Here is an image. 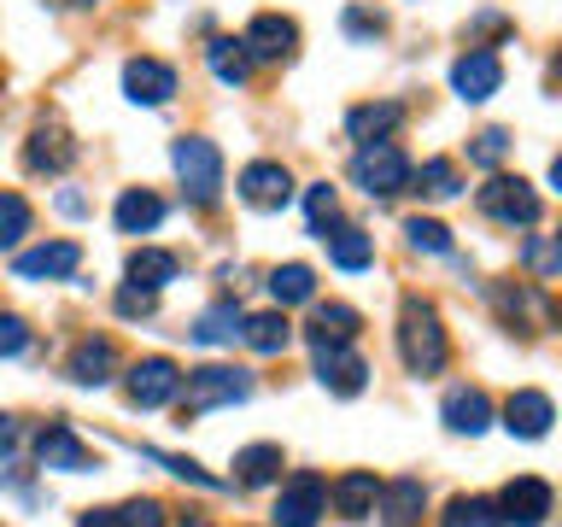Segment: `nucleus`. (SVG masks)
<instances>
[{
  "label": "nucleus",
  "instance_id": "1",
  "mask_svg": "<svg viewBox=\"0 0 562 527\" xmlns=\"http://www.w3.org/2000/svg\"><path fill=\"white\" fill-rule=\"evenodd\" d=\"M398 351H404V369L411 375H439L451 358V340L439 328V311L428 299H404V316H398Z\"/></svg>",
  "mask_w": 562,
  "mask_h": 527
},
{
  "label": "nucleus",
  "instance_id": "2",
  "mask_svg": "<svg viewBox=\"0 0 562 527\" xmlns=\"http://www.w3.org/2000/svg\"><path fill=\"white\" fill-rule=\"evenodd\" d=\"M170 165H176V176H182V193L193 205H217V193H223V153H217V141L182 135L170 147Z\"/></svg>",
  "mask_w": 562,
  "mask_h": 527
},
{
  "label": "nucleus",
  "instance_id": "3",
  "mask_svg": "<svg viewBox=\"0 0 562 527\" xmlns=\"http://www.w3.org/2000/svg\"><path fill=\"white\" fill-rule=\"evenodd\" d=\"M351 182L369 200H393V193L411 188V158H404L398 141H363L358 158H351Z\"/></svg>",
  "mask_w": 562,
  "mask_h": 527
},
{
  "label": "nucleus",
  "instance_id": "4",
  "mask_svg": "<svg viewBox=\"0 0 562 527\" xmlns=\"http://www.w3.org/2000/svg\"><path fill=\"white\" fill-rule=\"evenodd\" d=\"M246 393H252V375H246V369L205 363V369H188V399H182V411L200 416V411H217V404H240Z\"/></svg>",
  "mask_w": 562,
  "mask_h": 527
},
{
  "label": "nucleus",
  "instance_id": "5",
  "mask_svg": "<svg viewBox=\"0 0 562 527\" xmlns=\"http://www.w3.org/2000/svg\"><path fill=\"white\" fill-rule=\"evenodd\" d=\"M474 200H481V211L492 223H504V228H533L539 223V193L527 188L521 176H492Z\"/></svg>",
  "mask_w": 562,
  "mask_h": 527
},
{
  "label": "nucleus",
  "instance_id": "6",
  "mask_svg": "<svg viewBox=\"0 0 562 527\" xmlns=\"http://www.w3.org/2000/svg\"><path fill=\"white\" fill-rule=\"evenodd\" d=\"M328 516V481L311 469H299L276 498V527H316Z\"/></svg>",
  "mask_w": 562,
  "mask_h": 527
},
{
  "label": "nucleus",
  "instance_id": "7",
  "mask_svg": "<svg viewBox=\"0 0 562 527\" xmlns=\"http://www.w3.org/2000/svg\"><path fill=\"white\" fill-rule=\"evenodd\" d=\"M35 463L53 469V474H82V469H100V457L70 434V422H47V428L35 434Z\"/></svg>",
  "mask_w": 562,
  "mask_h": 527
},
{
  "label": "nucleus",
  "instance_id": "8",
  "mask_svg": "<svg viewBox=\"0 0 562 527\" xmlns=\"http://www.w3.org/2000/svg\"><path fill=\"white\" fill-rule=\"evenodd\" d=\"M498 82H504V65H498V53L492 47H469L463 59L451 65V88H457V100H469V105H481L498 94Z\"/></svg>",
  "mask_w": 562,
  "mask_h": 527
},
{
  "label": "nucleus",
  "instance_id": "9",
  "mask_svg": "<svg viewBox=\"0 0 562 527\" xmlns=\"http://www.w3.org/2000/svg\"><path fill=\"white\" fill-rule=\"evenodd\" d=\"M176 393H182V369L170 358H140L130 369V404L135 411H158V404H170Z\"/></svg>",
  "mask_w": 562,
  "mask_h": 527
},
{
  "label": "nucleus",
  "instance_id": "10",
  "mask_svg": "<svg viewBox=\"0 0 562 527\" xmlns=\"http://www.w3.org/2000/svg\"><path fill=\"white\" fill-rule=\"evenodd\" d=\"M311 351H316V381H323L328 393L358 399L363 386H369V363L351 346H311Z\"/></svg>",
  "mask_w": 562,
  "mask_h": 527
},
{
  "label": "nucleus",
  "instance_id": "11",
  "mask_svg": "<svg viewBox=\"0 0 562 527\" xmlns=\"http://www.w3.org/2000/svg\"><path fill=\"white\" fill-rule=\"evenodd\" d=\"M240 47H246V59L276 65V59H288V53L299 47V30H293V18H281V12H258L252 24H246V35H240Z\"/></svg>",
  "mask_w": 562,
  "mask_h": 527
},
{
  "label": "nucleus",
  "instance_id": "12",
  "mask_svg": "<svg viewBox=\"0 0 562 527\" xmlns=\"http://www.w3.org/2000/svg\"><path fill=\"white\" fill-rule=\"evenodd\" d=\"M240 200L252 211H281L293 200V176L288 165H270V158H258V165L240 170Z\"/></svg>",
  "mask_w": 562,
  "mask_h": 527
},
{
  "label": "nucleus",
  "instance_id": "13",
  "mask_svg": "<svg viewBox=\"0 0 562 527\" xmlns=\"http://www.w3.org/2000/svg\"><path fill=\"white\" fill-rule=\"evenodd\" d=\"M123 94L135 105H165L176 94V70L165 59H147V53H140V59L123 65Z\"/></svg>",
  "mask_w": 562,
  "mask_h": 527
},
{
  "label": "nucleus",
  "instance_id": "14",
  "mask_svg": "<svg viewBox=\"0 0 562 527\" xmlns=\"http://www.w3.org/2000/svg\"><path fill=\"white\" fill-rule=\"evenodd\" d=\"M498 516H504L509 527H539L544 516H551V486L533 481V474L509 481V486H504V498H498Z\"/></svg>",
  "mask_w": 562,
  "mask_h": 527
},
{
  "label": "nucleus",
  "instance_id": "15",
  "mask_svg": "<svg viewBox=\"0 0 562 527\" xmlns=\"http://www.w3.org/2000/svg\"><path fill=\"white\" fill-rule=\"evenodd\" d=\"M77 264H82L77 240H47V246H35V253L18 258V276L24 281H65V276H77Z\"/></svg>",
  "mask_w": 562,
  "mask_h": 527
},
{
  "label": "nucleus",
  "instance_id": "16",
  "mask_svg": "<svg viewBox=\"0 0 562 527\" xmlns=\"http://www.w3.org/2000/svg\"><path fill=\"white\" fill-rule=\"evenodd\" d=\"M65 375L77 381V386H105V381L117 375V346H112V340H94V334H88V340L70 346Z\"/></svg>",
  "mask_w": 562,
  "mask_h": 527
},
{
  "label": "nucleus",
  "instance_id": "17",
  "mask_svg": "<svg viewBox=\"0 0 562 527\" xmlns=\"http://www.w3.org/2000/svg\"><path fill=\"white\" fill-rule=\"evenodd\" d=\"M551 399L544 393H533V386H521V393H509V404H504V428L516 434V439H544L551 434Z\"/></svg>",
  "mask_w": 562,
  "mask_h": 527
},
{
  "label": "nucleus",
  "instance_id": "18",
  "mask_svg": "<svg viewBox=\"0 0 562 527\" xmlns=\"http://www.w3.org/2000/svg\"><path fill=\"white\" fill-rule=\"evenodd\" d=\"M70 158H77V147H70V135L59 123H42V130L24 141V165L35 176H59V170H70Z\"/></svg>",
  "mask_w": 562,
  "mask_h": 527
},
{
  "label": "nucleus",
  "instance_id": "19",
  "mask_svg": "<svg viewBox=\"0 0 562 527\" xmlns=\"http://www.w3.org/2000/svg\"><path fill=\"white\" fill-rule=\"evenodd\" d=\"M334 509H340L346 522H369L375 516V504H381V481L369 469H351V474H340V481H334Z\"/></svg>",
  "mask_w": 562,
  "mask_h": 527
},
{
  "label": "nucleus",
  "instance_id": "20",
  "mask_svg": "<svg viewBox=\"0 0 562 527\" xmlns=\"http://www.w3.org/2000/svg\"><path fill=\"white\" fill-rule=\"evenodd\" d=\"M446 428L451 434H486L492 428V399L481 386H451L446 393Z\"/></svg>",
  "mask_w": 562,
  "mask_h": 527
},
{
  "label": "nucleus",
  "instance_id": "21",
  "mask_svg": "<svg viewBox=\"0 0 562 527\" xmlns=\"http://www.w3.org/2000/svg\"><path fill=\"white\" fill-rule=\"evenodd\" d=\"M358 328H363V316L351 305H316L305 340L311 346H351V340H358Z\"/></svg>",
  "mask_w": 562,
  "mask_h": 527
},
{
  "label": "nucleus",
  "instance_id": "22",
  "mask_svg": "<svg viewBox=\"0 0 562 527\" xmlns=\"http://www.w3.org/2000/svg\"><path fill=\"white\" fill-rule=\"evenodd\" d=\"M240 340L252 346L258 358H276V351H288V340H293L288 311H258V316H240Z\"/></svg>",
  "mask_w": 562,
  "mask_h": 527
},
{
  "label": "nucleus",
  "instance_id": "23",
  "mask_svg": "<svg viewBox=\"0 0 562 527\" xmlns=\"http://www.w3.org/2000/svg\"><path fill=\"white\" fill-rule=\"evenodd\" d=\"M176 276H182V258L165 253V246H140V253H130V288L158 293V288H170Z\"/></svg>",
  "mask_w": 562,
  "mask_h": 527
},
{
  "label": "nucleus",
  "instance_id": "24",
  "mask_svg": "<svg viewBox=\"0 0 562 527\" xmlns=\"http://www.w3.org/2000/svg\"><path fill=\"white\" fill-rule=\"evenodd\" d=\"M158 223H165V200H158L153 188H130L117 200V228L123 235H153Z\"/></svg>",
  "mask_w": 562,
  "mask_h": 527
},
{
  "label": "nucleus",
  "instance_id": "25",
  "mask_svg": "<svg viewBox=\"0 0 562 527\" xmlns=\"http://www.w3.org/2000/svg\"><path fill=\"white\" fill-rule=\"evenodd\" d=\"M165 504L158 498H130V504H117V509H88L82 527H165Z\"/></svg>",
  "mask_w": 562,
  "mask_h": 527
},
{
  "label": "nucleus",
  "instance_id": "26",
  "mask_svg": "<svg viewBox=\"0 0 562 527\" xmlns=\"http://www.w3.org/2000/svg\"><path fill=\"white\" fill-rule=\"evenodd\" d=\"M398 123H404V105L381 100V105H358V112L346 117V130H351V141H386Z\"/></svg>",
  "mask_w": 562,
  "mask_h": 527
},
{
  "label": "nucleus",
  "instance_id": "27",
  "mask_svg": "<svg viewBox=\"0 0 562 527\" xmlns=\"http://www.w3.org/2000/svg\"><path fill=\"white\" fill-rule=\"evenodd\" d=\"M422 504H428V486H422V481H393V486H381V516L393 522V527L422 522Z\"/></svg>",
  "mask_w": 562,
  "mask_h": 527
},
{
  "label": "nucleus",
  "instance_id": "28",
  "mask_svg": "<svg viewBox=\"0 0 562 527\" xmlns=\"http://www.w3.org/2000/svg\"><path fill=\"white\" fill-rule=\"evenodd\" d=\"M323 240H328L334 270H369V264H375V240H369L363 228H334Z\"/></svg>",
  "mask_w": 562,
  "mask_h": 527
},
{
  "label": "nucleus",
  "instance_id": "29",
  "mask_svg": "<svg viewBox=\"0 0 562 527\" xmlns=\"http://www.w3.org/2000/svg\"><path fill=\"white\" fill-rule=\"evenodd\" d=\"M205 59H211V77H217L223 88H240L246 77H252V59H246V47L228 42V35H217V42L205 47Z\"/></svg>",
  "mask_w": 562,
  "mask_h": 527
},
{
  "label": "nucleus",
  "instance_id": "30",
  "mask_svg": "<svg viewBox=\"0 0 562 527\" xmlns=\"http://www.w3.org/2000/svg\"><path fill=\"white\" fill-rule=\"evenodd\" d=\"M193 340L200 346H235L240 340V311L235 305H211L193 316Z\"/></svg>",
  "mask_w": 562,
  "mask_h": 527
},
{
  "label": "nucleus",
  "instance_id": "31",
  "mask_svg": "<svg viewBox=\"0 0 562 527\" xmlns=\"http://www.w3.org/2000/svg\"><path fill=\"white\" fill-rule=\"evenodd\" d=\"M281 474V446H246L235 451V481L240 486H270Z\"/></svg>",
  "mask_w": 562,
  "mask_h": 527
},
{
  "label": "nucleus",
  "instance_id": "32",
  "mask_svg": "<svg viewBox=\"0 0 562 527\" xmlns=\"http://www.w3.org/2000/svg\"><path fill=\"white\" fill-rule=\"evenodd\" d=\"M270 293H276V305H311L316 276L305 270V264H281V270H270Z\"/></svg>",
  "mask_w": 562,
  "mask_h": 527
},
{
  "label": "nucleus",
  "instance_id": "33",
  "mask_svg": "<svg viewBox=\"0 0 562 527\" xmlns=\"http://www.w3.org/2000/svg\"><path fill=\"white\" fill-rule=\"evenodd\" d=\"M411 182H422V193H428V200H457V193H463L451 158H428L422 170H411Z\"/></svg>",
  "mask_w": 562,
  "mask_h": 527
},
{
  "label": "nucleus",
  "instance_id": "34",
  "mask_svg": "<svg viewBox=\"0 0 562 527\" xmlns=\"http://www.w3.org/2000/svg\"><path fill=\"white\" fill-rule=\"evenodd\" d=\"M24 235H30V200H24V193H12V188H0V253L18 246Z\"/></svg>",
  "mask_w": 562,
  "mask_h": 527
},
{
  "label": "nucleus",
  "instance_id": "35",
  "mask_svg": "<svg viewBox=\"0 0 562 527\" xmlns=\"http://www.w3.org/2000/svg\"><path fill=\"white\" fill-rule=\"evenodd\" d=\"M446 527H504V516H498V504H486V498H451Z\"/></svg>",
  "mask_w": 562,
  "mask_h": 527
},
{
  "label": "nucleus",
  "instance_id": "36",
  "mask_svg": "<svg viewBox=\"0 0 562 527\" xmlns=\"http://www.w3.org/2000/svg\"><path fill=\"white\" fill-rule=\"evenodd\" d=\"M404 235H411L416 253H451V228L434 223V217H411V223H404Z\"/></svg>",
  "mask_w": 562,
  "mask_h": 527
},
{
  "label": "nucleus",
  "instance_id": "37",
  "mask_svg": "<svg viewBox=\"0 0 562 527\" xmlns=\"http://www.w3.org/2000/svg\"><path fill=\"white\" fill-rule=\"evenodd\" d=\"M147 457H153V463H165L176 481H193V486H205V492H217V486H223V481H211V474L193 463V457H170V451H147Z\"/></svg>",
  "mask_w": 562,
  "mask_h": 527
},
{
  "label": "nucleus",
  "instance_id": "38",
  "mask_svg": "<svg viewBox=\"0 0 562 527\" xmlns=\"http://www.w3.org/2000/svg\"><path fill=\"white\" fill-rule=\"evenodd\" d=\"M504 153H509V135L504 130H481V135H474L469 141V158H474V165H504Z\"/></svg>",
  "mask_w": 562,
  "mask_h": 527
},
{
  "label": "nucleus",
  "instance_id": "39",
  "mask_svg": "<svg viewBox=\"0 0 562 527\" xmlns=\"http://www.w3.org/2000/svg\"><path fill=\"white\" fill-rule=\"evenodd\" d=\"M305 211H311V228H316V235H328V223H334V211H340V200H334L328 182H316V188L305 193Z\"/></svg>",
  "mask_w": 562,
  "mask_h": 527
},
{
  "label": "nucleus",
  "instance_id": "40",
  "mask_svg": "<svg viewBox=\"0 0 562 527\" xmlns=\"http://www.w3.org/2000/svg\"><path fill=\"white\" fill-rule=\"evenodd\" d=\"M18 351H30V323L18 311H0V358H18Z\"/></svg>",
  "mask_w": 562,
  "mask_h": 527
},
{
  "label": "nucleus",
  "instance_id": "41",
  "mask_svg": "<svg viewBox=\"0 0 562 527\" xmlns=\"http://www.w3.org/2000/svg\"><path fill=\"white\" fill-rule=\"evenodd\" d=\"M521 264H527L533 276H551V270H557V235L527 240V246H521Z\"/></svg>",
  "mask_w": 562,
  "mask_h": 527
},
{
  "label": "nucleus",
  "instance_id": "42",
  "mask_svg": "<svg viewBox=\"0 0 562 527\" xmlns=\"http://www.w3.org/2000/svg\"><path fill=\"white\" fill-rule=\"evenodd\" d=\"M381 30H386L381 12H369V7H351V12H346V35H351V42H375Z\"/></svg>",
  "mask_w": 562,
  "mask_h": 527
},
{
  "label": "nucleus",
  "instance_id": "43",
  "mask_svg": "<svg viewBox=\"0 0 562 527\" xmlns=\"http://www.w3.org/2000/svg\"><path fill=\"white\" fill-rule=\"evenodd\" d=\"M158 311V293H147V288H123L117 293V316H153Z\"/></svg>",
  "mask_w": 562,
  "mask_h": 527
},
{
  "label": "nucleus",
  "instance_id": "44",
  "mask_svg": "<svg viewBox=\"0 0 562 527\" xmlns=\"http://www.w3.org/2000/svg\"><path fill=\"white\" fill-rule=\"evenodd\" d=\"M12 451H18V422H12V416H0V463H7Z\"/></svg>",
  "mask_w": 562,
  "mask_h": 527
},
{
  "label": "nucleus",
  "instance_id": "45",
  "mask_svg": "<svg viewBox=\"0 0 562 527\" xmlns=\"http://www.w3.org/2000/svg\"><path fill=\"white\" fill-rule=\"evenodd\" d=\"M59 211H65V217H82V211H88V200H82L77 188H65V193H59Z\"/></svg>",
  "mask_w": 562,
  "mask_h": 527
},
{
  "label": "nucleus",
  "instance_id": "46",
  "mask_svg": "<svg viewBox=\"0 0 562 527\" xmlns=\"http://www.w3.org/2000/svg\"><path fill=\"white\" fill-rule=\"evenodd\" d=\"M551 182H557V193H562V153L551 158Z\"/></svg>",
  "mask_w": 562,
  "mask_h": 527
},
{
  "label": "nucleus",
  "instance_id": "47",
  "mask_svg": "<svg viewBox=\"0 0 562 527\" xmlns=\"http://www.w3.org/2000/svg\"><path fill=\"white\" fill-rule=\"evenodd\" d=\"M557 270H562V235H557Z\"/></svg>",
  "mask_w": 562,
  "mask_h": 527
},
{
  "label": "nucleus",
  "instance_id": "48",
  "mask_svg": "<svg viewBox=\"0 0 562 527\" xmlns=\"http://www.w3.org/2000/svg\"><path fill=\"white\" fill-rule=\"evenodd\" d=\"M0 486H7V469H0Z\"/></svg>",
  "mask_w": 562,
  "mask_h": 527
},
{
  "label": "nucleus",
  "instance_id": "49",
  "mask_svg": "<svg viewBox=\"0 0 562 527\" xmlns=\"http://www.w3.org/2000/svg\"><path fill=\"white\" fill-rule=\"evenodd\" d=\"M557 70H562V65H557Z\"/></svg>",
  "mask_w": 562,
  "mask_h": 527
}]
</instances>
